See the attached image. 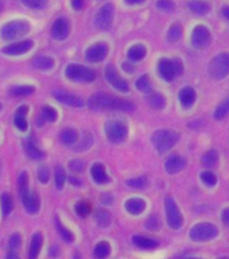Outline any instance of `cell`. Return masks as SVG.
I'll list each match as a JSON object with an SVG mask.
<instances>
[{
    "mask_svg": "<svg viewBox=\"0 0 229 259\" xmlns=\"http://www.w3.org/2000/svg\"><path fill=\"white\" fill-rule=\"evenodd\" d=\"M15 125L19 130L24 131V130H27V121L24 119V116H19V115H15Z\"/></svg>",
    "mask_w": 229,
    "mask_h": 259,
    "instance_id": "obj_49",
    "label": "cell"
},
{
    "mask_svg": "<svg viewBox=\"0 0 229 259\" xmlns=\"http://www.w3.org/2000/svg\"><path fill=\"white\" fill-rule=\"evenodd\" d=\"M186 167V159L181 155H171L166 159L165 169L169 174H177Z\"/></svg>",
    "mask_w": 229,
    "mask_h": 259,
    "instance_id": "obj_18",
    "label": "cell"
},
{
    "mask_svg": "<svg viewBox=\"0 0 229 259\" xmlns=\"http://www.w3.org/2000/svg\"><path fill=\"white\" fill-rule=\"evenodd\" d=\"M220 259H229V258H226V256H224V258H220Z\"/></svg>",
    "mask_w": 229,
    "mask_h": 259,
    "instance_id": "obj_61",
    "label": "cell"
},
{
    "mask_svg": "<svg viewBox=\"0 0 229 259\" xmlns=\"http://www.w3.org/2000/svg\"><path fill=\"white\" fill-rule=\"evenodd\" d=\"M52 35L54 39L62 40L69 35V22L65 18H58L52 26Z\"/></svg>",
    "mask_w": 229,
    "mask_h": 259,
    "instance_id": "obj_16",
    "label": "cell"
},
{
    "mask_svg": "<svg viewBox=\"0 0 229 259\" xmlns=\"http://www.w3.org/2000/svg\"><path fill=\"white\" fill-rule=\"evenodd\" d=\"M149 103L153 108L162 109L166 105V99L163 95H161V93H153V95L149 97Z\"/></svg>",
    "mask_w": 229,
    "mask_h": 259,
    "instance_id": "obj_34",
    "label": "cell"
},
{
    "mask_svg": "<svg viewBox=\"0 0 229 259\" xmlns=\"http://www.w3.org/2000/svg\"><path fill=\"white\" fill-rule=\"evenodd\" d=\"M209 74L214 80H222L229 74V53H220L209 62Z\"/></svg>",
    "mask_w": 229,
    "mask_h": 259,
    "instance_id": "obj_6",
    "label": "cell"
},
{
    "mask_svg": "<svg viewBox=\"0 0 229 259\" xmlns=\"http://www.w3.org/2000/svg\"><path fill=\"white\" fill-rule=\"evenodd\" d=\"M32 66L39 70H50L54 66V60L48 56H36L32 58Z\"/></svg>",
    "mask_w": 229,
    "mask_h": 259,
    "instance_id": "obj_26",
    "label": "cell"
},
{
    "mask_svg": "<svg viewBox=\"0 0 229 259\" xmlns=\"http://www.w3.org/2000/svg\"><path fill=\"white\" fill-rule=\"evenodd\" d=\"M90 173H92L93 180L97 182V184H107L109 181V177L107 171H105L104 166L101 163H95L90 169Z\"/></svg>",
    "mask_w": 229,
    "mask_h": 259,
    "instance_id": "obj_23",
    "label": "cell"
},
{
    "mask_svg": "<svg viewBox=\"0 0 229 259\" xmlns=\"http://www.w3.org/2000/svg\"><path fill=\"white\" fill-rule=\"evenodd\" d=\"M19 194H20V200H22V204L26 208L28 213H36L39 210L40 201L38 194L31 193L28 190V177L27 173L23 171V173L19 176Z\"/></svg>",
    "mask_w": 229,
    "mask_h": 259,
    "instance_id": "obj_2",
    "label": "cell"
},
{
    "mask_svg": "<svg viewBox=\"0 0 229 259\" xmlns=\"http://www.w3.org/2000/svg\"><path fill=\"white\" fill-rule=\"evenodd\" d=\"M108 54V48L104 44H96L86 50V60L89 62H100Z\"/></svg>",
    "mask_w": 229,
    "mask_h": 259,
    "instance_id": "obj_14",
    "label": "cell"
},
{
    "mask_svg": "<svg viewBox=\"0 0 229 259\" xmlns=\"http://www.w3.org/2000/svg\"><path fill=\"white\" fill-rule=\"evenodd\" d=\"M42 242H43V238H42L40 232H36V234L32 235L31 243H30V251H28V259L38 258L40 247H42Z\"/></svg>",
    "mask_w": 229,
    "mask_h": 259,
    "instance_id": "obj_22",
    "label": "cell"
},
{
    "mask_svg": "<svg viewBox=\"0 0 229 259\" xmlns=\"http://www.w3.org/2000/svg\"><path fill=\"white\" fill-rule=\"evenodd\" d=\"M146 56V48L142 45H135L128 50V58L131 61H141Z\"/></svg>",
    "mask_w": 229,
    "mask_h": 259,
    "instance_id": "obj_28",
    "label": "cell"
},
{
    "mask_svg": "<svg viewBox=\"0 0 229 259\" xmlns=\"http://www.w3.org/2000/svg\"><path fill=\"white\" fill-rule=\"evenodd\" d=\"M20 2L31 8H40L48 3V0H20Z\"/></svg>",
    "mask_w": 229,
    "mask_h": 259,
    "instance_id": "obj_46",
    "label": "cell"
},
{
    "mask_svg": "<svg viewBox=\"0 0 229 259\" xmlns=\"http://www.w3.org/2000/svg\"><path fill=\"white\" fill-rule=\"evenodd\" d=\"M56 223H57V230H58V232L61 234V236H62V239H64L65 242H69L72 243L73 240H74V235L72 234V231L68 230L66 227L61 223L60 218L56 219Z\"/></svg>",
    "mask_w": 229,
    "mask_h": 259,
    "instance_id": "obj_32",
    "label": "cell"
},
{
    "mask_svg": "<svg viewBox=\"0 0 229 259\" xmlns=\"http://www.w3.org/2000/svg\"><path fill=\"white\" fill-rule=\"evenodd\" d=\"M61 142L66 146L74 145L77 141H78V134H77L76 130L73 128H64L60 134Z\"/></svg>",
    "mask_w": 229,
    "mask_h": 259,
    "instance_id": "obj_27",
    "label": "cell"
},
{
    "mask_svg": "<svg viewBox=\"0 0 229 259\" xmlns=\"http://www.w3.org/2000/svg\"><path fill=\"white\" fill-rule=\"evenodd\" d=\"M192 44L196 49H205L210 44V31L205 26H197L192 34Z\"/></svg>",
    "mask_w": 229,
    "mask_h": 259,
    "instance_id": "obj_13",
    "label": "cell"
},
{
    "mask_svg": "<svg viewBox=\"0 0 229 259\" xmlns=\"http://www.w3.org/2000/svg\"><path fill=\"white\" fill-rule=\"evenodd\" d=\"M111 252V246L107 242L97 243L95 247V256L97 259H105Z\"/></svg>",
    "mask_w": 229,
    "mask_h": 259,
    "instance_id": "obj_31",
    "label": "cell"
},
{
    "mask_svg": "<svg viewBox=\"0 0 229 259\" xmlns=\"http://www.w3.org/2000/svg\"><path fill=\"white\" fill-rule=\"evenodd\" d=\"M221 16L222 18H225L226 20H229V6L221 7Z\"/></svg>",
    "mask_w": 229,
    "mask_h": 259,
    "instance_id": "obj_54",
    "label": "cell"
},
{
    "mask_svg": "<svg viewBox=\"0 0 229 259\" xmlns=\"http://www.w3.org/2000/svg\"><path fill=\"white\" fill-rule=\"evenodd\" d=\"M146 208V202L142 198H129L125 202V209L131 214H141Z\"/></svg>",
    "mask_w": 229,
    "mask_h": 259,
    "instance_id": "obj_24",
    "label": "cell"
},
{
    "mask_svg": "<svg viewBox=\"0 0 229 259\" xmlns=\"http://www.w3.org/2000/svg\"><path fill=\"white\" fill-rule=\"evenodd\" d=\"M188 8L194 15H206L210 11V4L201 0H193L188 4Z\"/></svg>",
    "mask_w": 229,
    "mask_h": 259,
    "instance_id": "obj_21",
    "label": "cell"
},
{
    "mask_svg": "<svg viewBox=\"0 0 229 259\" xmlns=\"http://www.w3.org/2000/svg\"><path fill=\"white\" fill-rule=\"evenodd\" d=\"M0 109H2V104H0Z\"/></svg>",
    "mask_w": 229,
    "mask_h": 259,
    "instance_id": "obj_62",
    "label": "cell"
},
{
    "mask_svg": "<svg viewBox=\"0 0 229 259\" xmlns=\"http://www.w3.org/2000/svg\"><path fill=\"white\" fill-rule=\"evenodd\" d=\"M49 177H50V173H49L48 166H39V169H38V178H39V181L42 184H46L49 181Z\"/></svg>",
    "mask_w": 229,
    "mask_h": 259,
    "instance_id": "obj_45",
    "label": "cell"
},
{
    "mask_svg": "<svg viewBox=\"0 0 229 259\" xmlns=\"http://www.w3.org/2000/svg\"><path fill=\"white\" fill-rule=\"evenodd\" d=\"M42 116H43V120L56 121L57 120L56 109H53L52 107H43V109H42Z\"/></svg>",
    "mask_w": 229,
    "mask_h": 259,
    "instance_id": "obj_44",
    "label": "cell"
},
{
    "mask_svg": "<svg viewBox=\"0 0 229 259\" xmlns=\"http://www.w3.org/2000/svg\"><path fill=\"white\" fill-rule=\"evenodd\" d=\"M19 246H20V236L18 234H14L11 238H10V242H8V247L11 248V251H16Z\"/></svg>",
    "mask_w": 229,
    "mask_h": 259,
    "instance_id": "obj_48",
    "label": "cell"
},
{
    "mask_svg": "<svg viewBox=\"0 0 229 259\" xmlns=\"http://www.w3.org/2000/svg\"><path fill=\"white\" fill-rule=\"evenodd\" d=\"M182 38V26L179 23H174L171 27L169 28L167 32V39L170 42H177Z\"/></svg>",
    "mask_w": 229,
    "mask_h": 259,
    "instance_id": "obj_35",
    "label": "cell"
},
{
    "mask_svg": "<svg viewBox=\"0 0 229 259\" xmlns=\"http://www.w3.org/2000/svg\"><path fill=\"white\" fill-rule=\"evenodd\" d=\"M201 161L205 166H208V167H212V166H214L218 162L217 151H216V150H209L208 153H205L204 155H202Z\"/></svg>",
    "mask_w": 229,
    "mask_h": 259,
    "instance_id": "obj_33",
    "label": "cell"
},
{
    "mask_svg": "<svg viewBox=\"0 0 229 259\" xmlns=\"http://www.w3.org/2000/svg\"><path fill=\"white\" fill-rule=\"evenodd\" d=\"M218 230L217 227L210 223H200L190 230L189 238L193 242H208L212 239L217 238Z\"/></svg>",
    "mask_w": 229,
    "mask_h": 259,
    "instance_id": "obj_7",
    "label": "cell"
},
{
    "mask_svg": "<svg viewBox=\"0 0 229 259\" xmlns=\"http://www.w3.org/2000/svg\"><path fill=\"white\" fill-rule=\"evenodd\" d=\"M0 201H2V210H3L4 216H8L10 212L14 208V201H12V197L10 196V193H3L2 194V198H0Z\"/></svg>",
    "mask_w": 229,
    "mask_h": 259,
    "instance_id": "obj_36",
    "label": "cell"
},
{
    "mask_svg": "<svg viewBox=\"0 0 229 259\" xmlns=\"http://www.w3.org/2000/svg\"><path fill=\"white\" fill-rule=\"evenodd\" d=\"M133 244L139 248H143V250H153L155 247H158V242L154 240V239L146 238V236H141V235H135L132 238Z\"/></svg>",
    "mask_w": 229,
    "mask_h": 259,
    "instance_id": "obj_25",
    "label": "cell"
},
{
    "mask_svg": "<svg viewBox=\"0 0 229 259\" xmlns=\"http://www.w3.org/2000/svg\"><path fill=\"white\" fill-rule=\"evenodd\" d=\"M113 15H115V7H113V4H104L99 10L96 16H95V24H96V27L100 28V30H108L111 27V24H112Z\"/></svg>",
    "mask_w": 229,
    "mask_h": 259,
    "instance_id": "obj_11",
    "label": "cell"
},
{
    "mask_svg": "<svg viewBox=\"0 0 229 259\" xmlns=\"http://www.w3.org/2000/svg\"><path fill=\"white\" fill-rule=\"evenodd\" d=\"M88 105L92 109L96 111H105V109H111V111H123V112H132L135 109V105L131 101L123 100L116 96L108 95V93L100 92L95 93L89 97Z\"/></svg>",
    "mask_w": 229,
    "mask_h": 259,
    "instance_id": "obj_1",
    "label": "cell"
},
{
    "mask_svg": "<svg viewBox=\"0 0 229 259\" xmlns=\"http://www.w3.org/2000/svg\"><path fill=\"white\" fill-rule=\"evenodd\" d=\"M2 7H3V2L0 0V11H2Z\"/></svg>",
    "mask_w": 229,
    "mask_h": 259,
    "instance_id": "obj_59",
    "label": "cell"
},
{
    "mask_svg": "<svg viewBox=\"0 0 229 259\" xmlns=\"http://www.w3.org/2000/svg\"><path fill=\"white\" fill-rule=\"evenodd\" d=\"M24 150H26V154L31 159H40V158L44 157L43 151H40L38 147H36L35 142H34V138H27L26 142H24Z\"/></svg>",
    "mask_w": 229,
    "mask_h": 259,
    "instance_id": "obj_20",
    "label": "cell"
},
{
    "mask_svg": "<svg viewBox=\"0 0 229 259\" xmlns=\"http://www.w3.org/2000/svg\"><path fill=\"white\" fill-rule=\"evenodd\" d=\"M30 31V23L26 20H12L4 24L0 30V36L4 40H14L16 38L26 35Z\"/></svg>",
    "mask_w": 229,
    "mask_h": 259,
    "instance_id": "obj_5",
    "label": "cell"
},
{
    "mask_svg": "<svg viewBox=\"0 0 229 259\" xmlns=\"http://www.w3.org/2000/svg\"><path fill=\"white\" fill-rule=\"evenodd\" d=\"M178 141H179V135L173 130H158L151 137L154 147L159 153H166L170 149H173Z\"/></svg>",
    "mask_w": 229,
    "mask_h": 259,
    "instance_id": "obj_3",
    "label": "cell"
},
{
    "mask_svg": "<svg viewBox=\"0 0 229 259\" xmlns=\"http://www.w3.org/2000/svg\"><path fill=\"white\" fill-rule=\"evenodd\" d=\"M200 177L206 186H214L217 184V177L212 171H202Z\"/></svg>",
    "mask_w": 229,
    "mask_h": 259,
    "instance_id": "obj_41",
    "label": "cell"
},
{
    "mask_svg": "<svg viewBox=\"0 0 229 259\" xmlns=\"http://www.w3.org/2000/svg\"><path fill=\"white\" fill-rule=\"evenodd\" d=\"M74 209H76V213L78 214V216H81V218H86L89 212H90V204L86 201L77 202Z\"/></svg>",
    "mask_w": 229,
    "mask_h": 259,
    "instance_id": "obj_40",
    "label": "cell"
},
{
    "mask_svg": "<svg viewBox=\"0 0 229 259\" xmlns=\"http://www.w3.org/2000/svg\"><path fill=\"white\" fill-rule=\"evenodd\" d=\"M228 113H229V96L226 97V99H224V100L218 104V107L216 108V111H214V119H216V120H221V119H224Z\"/></svg>",
    "mask_w": 229,
    "mask_h": 259,
    "instance_id": "obj_29",
    "label": "cell"
},
{
    "mask_svg": "<svg viewBox=\"0 0 229 259\" xmlns=\"http://www.w3.org/2000/svg\"><path fill=\"white\" fill-rule=\"evenodd\" d=\"M65 74L72 81H78V82H90L96 78V73L92 69L76 64L68 65L65 69Z\"/></svg>",
    "mask_w": 229,
    "mask_h": 259,
    "instance_id": "obj_8",
    "label": "cell"
},
{
    "mask_svg": "<svg viewBox=\"0 0 229 259\" xmlns=\"http://www.w3.org/2000/svg\"><path fill=\"white\" fill-rule=\"evenodd\" d=\"M136 88L141 91V92L149 93L151 92V89H153V85H151V81L147 76H142L141 78H138L136 81Z\"/></svg>",
    "mask_w": 229,
    "mask_h": 259,
    "instance_id": "obj_39",
    "label": "cell"
},
{
    "mask_svg": "<svg viewBox=\"0 0 229 259\" xmlns=\"http://www.w3.org/2000/svg\"><path fill=\"white\" fill-rule=\"evenodd\" d=\"M158 72L165 81H173L175 77L184 73V65L179 58H162L158 62Z\"/></svg>",
    "mask_w": 229,
    "mask_h": 259,
    "instance_id": "obj_4",
    "label": "cell"
},
{
    "mask_svg": "<svg viewBox=\"0 0 229 259\" xmlns=\"http://www.w3.org/2000/svg\"><path fill=\"white\" fill-rule=\"evenodd\" d=\"M146 228L150 231H155L159 228V220H158L157 216H151V218L146 222Z\"/></svg>",
    "mask_w": 229,
    "mask_h": 259,
    "instance_id": "obj_47",
    "label": "cell"
},
{
    "mask_svg": "<svg viewBox=\"0 0 229 259\" xmlns=\"http://www.w3.org/2000/svg\"><path fill=\"white\" fill-rule=\"evenodd\" d=\"M145 0H125V3L127 4H141L143 3Z\"/></svg>",
    "mask_w": 229,
    "mask_h": 259,
    "instance_id": "obj_56",
    "label": "cell"
},
{
    "mask_svg": "<svg viewBox=\"0 0 229 259\" xmlns=\"http://www.w3.org/2000/svg\"><path fill=\"white\" fill-rule=\"evenodd\" d=\"M105 78L117 91H120V92H128L129 91L128 82L119 76V73H117L116 68L113 65H108L105 68Z\"/></svg>",
    "mask_w": 229,
    "mask_h": 259,
    "instance_id": "obj_12",
    "label": "cell"
},
{
    "mask_svg": "<svg viewBox=\"0 0 229 259\" xmlns=\"http://www.w3.org/2000/svg\"><path fill=\"white\" fill-rule=\"evenodd\" d=\"M157 7L161 10V11L165 12H173L175 6L171 0H158L157 2Z\"/></svg>",
    "mask_w": 229,
    "mask_h": 259,
    "instance_id": "obj_43",
    "label": "cell"
},
{
    "mask_svg": "<svg viewBox=\"0 0 229 259\" xmlns=\"http://www.w3.org/2000/svg\"><path fill=\"white\" fill-rule=\"evenodd\" d=\"M72 6L74 10H81L84 7V0H72Z\"/></svg>",
    "mask_w": 229,
    "mask_h": 259,
    "instance_id": "obj_52",
    "label": "cell"
},
{
    "mask_svg": "<svg viewBox=\"0 0 229 259\" xmlns=\"http://www.w3.org/2000/svg\"><path fill=\"white\" fill-rule=\"evenodd\" d=\"M54 177H56V188L57 189H62L66 181V174L62 166H57L56 171H54Z\"/></svg>",
    "mask_w": 229,
    "mask_h": 259,
    "instance_id": "obj_38",
    "label": "cell"
},
{
    "mask_svg": "<svg viewBox=\"0 0 229 259\" xmlns=\"http://www.w3.org/2000/svg\"><path fill=\"white\" fill-rule=\"evenodd\" d=\"M111 213L105 209H99L96 212V222L100 227H108L111 224Z\"/></svg>",
    "mask_w": 229,
    "mask_h": 259,
    "instance_id": "obj_37",
    "label": "cell"
},
{
    "mask_svg": "<svg viewBox=\"0 0 229 259\" xmlns=\"http://www.w3.org/2000/svg\"><path fill=\"white\" fill-rule=\"evenodd\" d=\"M221 220H222V223H224V224L229 226V208H225V209L222 210Z\"/></svg>",
    "mask_w": 229,
    "mask_h": 259,
    "instance_id": "obj_51",
    "label": "cell"
},
{
    "mask_svg": "<svg viewBox=\"0 0 229 259\" xmlns=\"http://www.w3.org/2000/svg\"><path fill=\"white\" fill-rule=\"evenodd\" d=\"M32 40H22V42H16V44H11L3 48V53L7 56H20L23 53H27L30 49L32 48Z\"/></svg>",
    "mask_w": 229,
    "mask_h": 259,
    "instance_id": "obj_17",
    "label": "cell"
},
{
    "mask_svg": "<svg viewBox=\"0 0 229 259\" xmlns=\"http://www.w3.org/2000/svg\"><path fill=\"white\" fill-rule=\"evenodd\" d=\"M127 185L133 188V189H142V188H145V186L147 185V178L146 177L132 178V180H128V181H127Z\"/></svg>",
    "mask_w": 229,
    "mask_h": 259,
    "instance_id": "obj_42",
    "label": "cell"
},
{
    "mask_svg": "<svg viewBox=\"0 0 229 259\" xmlns=\"http://www.w3.org/2000/svg\"><path fill=\"white\" fill-rule=\"evenodd\" d=\"M6 259H20V258L15 251H10V252L7 254V256H6Z\"/></svg>",
    "mask_w": 229,
    "mask_h": 259,
    "instance_id": "obj_55",
    "label": "cell"
},
{
    "mask_svg": "<svg viewBox=\"0 0 229 259\" xmlns=\"http://www.w3.org/2000/svg\"><path fill=\"white\" fill-rule=\"evenodd\" d=\"M32 93H34V88L28 87V85H18V87H14V88L10 89V95L16 97L28 96V95H32Z\"/></svg>",
    "mask_w": 229,
    "mask_h": 259,
    "instance_id": "obj_30",
    "label": "cell"
},
{
    "mask_svg": "<svg viewBox=\"0 0 229 259\" xmlns=\"http://www.w3.org/2000/svg\"><path fill=\"white\" fill-rule=\"evenodd\" d=\"M85 163L82 161H72L70 163H69V167L73 170V171H81V170L84 169Z\"/></svg>",
    "mask_w": 229,
    "mask_h": 259,
    "instance_id": "obj_50",
    "label": "cell"
},
{
    "mask_svg": "<svg viewBox=\"0 0 229 259\" xmlns=\"http://www.w3.org/2000/svg\"><path fill=\"white\" fill-rule=\"evenodd\" d=\"M105 135L112 143H121L128 135V128L121 121L111 120L105 124Z\"/></svg>",
    "mask_w": 229,
    "mask_h": 259,
    "instance_id": "obj_9",
    "label": "cell"
},
{
    "mask_svg": "<svg viewBox=\"0 0 229 259\" xmlns=\"http://www.w3.org/2000/svg\"><path fill=\"white\" fill-rule=\"evenodd\" d=\"M53 96L56 97V100H58L60 103L70 105V107H82L84 105V101L81 100V97L69 92H64V91H54Z\"/></svg>",
    "mask_w": 229,
    "mask_h": 259,
    "instance_id": "obj_15",
    "label": "cell"
},
{
    "mask_svg": "<svg viewBox=\"0 0 229 259\" xmlns=\"http://www.w3.org/2000/svg\"><path fill=\"white\" fill-rule=\"evenodd\" d=\"M179 259H198V258H179Z\"/></svg>",
    "mask_w": 229,
    "mask_h": 259,
    "instance_id": "obj_60",
    "label": "cell"
},
{
    "mask_svg": "<svg viewBox=\"0 0 229 259\" xmlns=\"http://www.w3.org/2000/svg\"><path fill=\"white\" fill-rule=\"evenodd\" d=\"M73 259H81V255L80 254H76V255H74V258H73Z\"/></svg>",
    "mask_w": 229,
    "mask_h": 259,
    "instance_id": "obj_58",
    "label": "cell"
},
{
    "mask_svg": "<svg viewBox=\"0 0 229 259\" xmlns=\"http://www.w3.org/2000/svg\"><path fill=\"white\" fill-rule=\"evenodd\" d=\"M70 182H72V185H74V186H80L81 185L80 180H76V178H74V177L70 178Z\"/></svg>",
    "mask_w": 229,
    "mask_h": 259,
    "instance_id": "obj_57",
    "label": "cell"
},
{
    "mask_svg": "<svg viewBox=\"0 0 229 259\" xmlns=\"http://www.w3.org/2000/svg\"><path fill=\"white\" fill-rule=\"evenodd\" d=\"M165 208H166V219H167V223L169 226L173 228V230H178L181 228L182 224H184V218H182L181 210L178 209L177 202L174 201L173 197H166L165 200Z\"/></svg>",
    "mask_w": 229,
    "mask_h": 259,
    "instance_id": "obj_10",
    "label": "cell"
},
{
    "mask_svg": "<svg viewBox=\"0 0 229 259\" xmlns=\"http://www.w3.org/2000/svg\"><path fill=\"white\" fill-rule=\"evenodd\" d=\"M27 111H28L27 107H26V105H22V107H19V108H18V111L15 112V115H19V116H24V115L27 113Z\"/></svg>",
    "mask_w": 229,
    "mask_h": 259,
    "instance_id": "obj_53",
    "label": "cell"
},
{
    "mask_svg": "<svg viewBox=\"0 0 229 259\" xmlns=\"http://www.w3.org/2000/svg\"><path fill=\"white\" fill-rule=\"evenodd\" d=\"M179 101H181L182 107L185 108H190L192 105L194 104V101L197 99V95H196V91H194L192 87H185L179 91Z\"/></svg>",
    "mask_w": 229,
    "mask_h": 259,
    "instance_id": "obj_19",
    "label": "cell"
}]
</instances>
